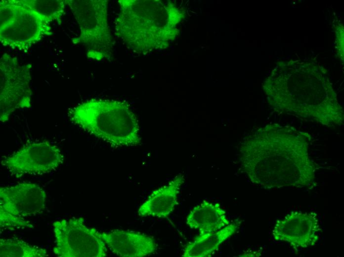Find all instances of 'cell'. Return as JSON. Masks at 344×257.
Returning <instances> with one entry per match:
<instances>
[{
  "mask_svg": "<svg viewBox=\"0 0 344 257\" xmlns=\"http://www.w3.org/2000/svg\"><path fill=\"white\" fill-rule=\"evenodd\" d=\"M24 5L34 10L50 23L56 21L60 24L65 14V0H18Z\"/></svg>",
  "mask_w": 344,
  "mask_h": 257,
  "instance_id": "cell-16",
  "label": "cell"
},
{
  "mask_svg": "<svg viewBox=\"0 0 344 257\" xmlns=\"http://www.w3.org/2000/svg\"><path fill=\"white\" fill-rule=\"evenodd\" d=\"M115 33L132 52L146 55L166 48L177 34L182 14L170 2L120 0Z\"/></svg>",
  "mask_w": 344,
  "mask_h": 257,
  "instance_id": "cell-2",
  "label": "cell"
},
{
  "mask_svg": "<svg viewBox=\"0 0 344 257\" xmlns=\"http://www.w3.org/2000/svg\"><path fill=\"white\" fill-rule=\"evenodd\" d=\"M46 194L39 185L23 182L0 188V213L20 218L35 215L45 207Z\"/></svg>",
  "mask_w": 344,
  "mask_h": 257,
  "instance_id": "cell-10",
  "label": "cell"
},
{
  "mask_svg": "<svg viewBox=\"0 0 344 257\" xmlns=\"http://www.w3.org/2000/svg\"><path fill=\"white\" fill-rule=\"evenodd\" d=\"M0 228L11 229L13 228H33V225L25 218H20L4 213H0Z\"/></svg>",
  "mask_w": 344,
  "mask_h": 257,
  "instance_id": "cell-17",
  "label": "cell"
},
{
  "mask_svg": "<svg viewBox=\"0 0 344 257\" xmlns=\"http://www.w3.org/2000/svg\"><path fill=\"white\" fill-rule=\"evenodd\" d=\"M64 157L59 148L48 141L32 142L3 157L1 164L17 177L41 175L56 170Z\"/></svg>",
  "mask_w": 344,
  "mask_h": 257,
  "instance_id": "cell-7",
  "label": "cell"
},
{
  "mask_svg": "<svg viewBox=\"0 0 344 257\" xmlns=\"http://www.w3.org/2000/svg\"><path fill=\"white\" fill-rule=\"evenodd\" d=\"M241 161L252 182L265 189L303 187L314 168L306 145L291 141H257L242 148Z\"/></svg>",
  "mask_w": 344,
  "mask_h": 257,
  "instance_id": "cell-1",
  "label": "cell"
},
{
  "mask_svg": "<svg viewBox=\"0 0 344 257\" xmlns=\"http://www.w3.org/2000/svg\"><path fill=\"white\" fill-rule=\"evenodd\" d=\"M321 231L316 213L293 211L276 222L272 234L276 241L287 242L297 251L314 246Z\"/></svg>",
  "mask_w": 344,
  "mask_h": 257,
  "instance_id": "cell-9",
  "label": "cell"
},
{
  "mask_svg": "<svg viewBox=\"0 0 344 257\" xmlns=\"http://www.w3.org/2000/svg\"><path fill=\"white\" fill-rule=\"evenodd\" d=\"M101 237L111 251L120 257L149 256L158 248L152 236L138 232L115 229L101 232Z\"/></svg>",
  "mask_w": 344,
  "mask_h": 257,
  "instance_id": "cell-11",
  "label": "cell"
},
{
  "mask_svg": "<svg viewBox=\"0 0 344 257\" xmlns=\"http://www.w3.org/2000/svg\"><path fill=\"white\" fill-rule=\"evenodd\" d=\"M241 221H235L221 229L212 233L199 234L184 247L182 257H210L239 228Z\"/></svg>",
  "mask_w": 344,
  "mask_h": 257,
  "instance_id": "cell-14",
  "label": "cell"
},
{
  "mask_svg": "<svg viewBox=\"0 0 344 257\" xmlns=\"http://www.w3.org/2000/svg\"><path fill=\"white\" fill-rule=\"evenodd\" d=\"M68 117L73 124L114 147L141 143L138 120L126 101L90 99L71 108Z\"/></svg>",
  "mask_w": 344,
  "mask_h": 257,
  "instance_id": "cell-3",
  "label": "cell"
},
{
  "mask_svg": "<svg viewBox=\"0 0 344 257\" xmlns=\"http://www.w3.org/2000/svg\"><path fill=\"white\" fill-rule=\"evenodd\" d=\"M184 181V176L179 174L168 184L153 191L139 206L138 215L141 217H168L178 204V194Z\"/></svg>",
  "mask_w": 344,
  "mask_h": 257,
  "instance_id": "cell-12",
  "label": "cell"
},
{
  "mask_svg": "<svg viewBox=\"0 0 344 257\" xmlns=\"http://www.w3.org/2000/svg\"><path fill=\"white\" fill-rule=\"evenodd\" d=\"M261 256V254L258 251H247L240 256V257H258Z\"/></svg>",
  "mask_w": 344,
  "mask_h": 257,
  "instance_id": "cell-18",
  "label": "cell"
},
{
  "mask_svg": "<svg viewBox=\"0 0 344 257\" xmlns=\"http://www.w3.org/2000/svg\"><path fill=\"white\" fill-rule=\"evenodd\" d=\"M16 0L20 5L18 14L11 24L0 29V42L4 46L26 51L53 33L50 23Z\"/></svg>",
  "mask_w": 344,
  "mask_h": 257,
  "instance_id": "cell-8",
  "label": "cell"
},
{
  "mask_svg": "<svg viewBox=\"0 0 344 257\" xmlns=\"http://www.w3.org/2000/svg\"><path fill=\"white\" fill-rule=\"evenodd\" d=\"M54 254L59 257H105L107 246L101 232L90 228L83 217L54 222Z\"/></svg>",
  "mask_w": 344,
  "mask_h": 257,
  "instance_id": "cell-6",
  "label": "cell"
},
{
  "mask_svg": "<svg viewBox=\"0 0 344 257\" xmlns=\"http://www.w3.org/2000/svg\"><path fill=\"white\" fill-rule=\"evenodd\" d=\"M47 251L17 238L0 239L1 257H46Z\"/></svg>",
  "mask_w": 344,
  "mask_h": 257,
  "instance_id": "cell-15",
  "label": "cell"
},
{
  "mask_svg": "<svg viewBox=\"0 0 344 257\" xmlns=\"http://www.w3.org/2000/svg\"><path fill=\"white\" fill-rule=\"evenodd\" d=\"M231 222L218 203L204 200L195 206L186 217V223L199 234L217 231Z\"/></svg>",
  "mask_w": 344,
  "mask_h": 257,
  "instance_id": "cell-13",
  "label": "cell"
},
{
  "mask_svg": "<svg viewBox=\"0 0 344 257\" xmlns=\"http://www.w3.org/2000/svg\"><path fill=\"white\" fill-rule=\"evenodd\" d=\"M80 29L72 40L86 49L87 58L100 61L110 59L113 40L108 20V0H65Z\"/></svg>",
  "mask_w": 344,
  "mask_h": 257,
  "instance_id": "cell-4",
  "label": "cell"
},
{
  "mask_svg": "<svg viewBox=\"0 0 344 257\" xmlns=\"http://www.w3.org/2000/svg\"><path fill=\"white\" fill-rule=\"evenodd\" d=\"M32 64H22L7 53L0 58V121L4 123L16 110L31 106Z\"/></svg>",
  "mask_w": 344,
  "mask_h": 257,
  "instance_id": "cell-5",
  "label": "cell"
}]
</instances>
